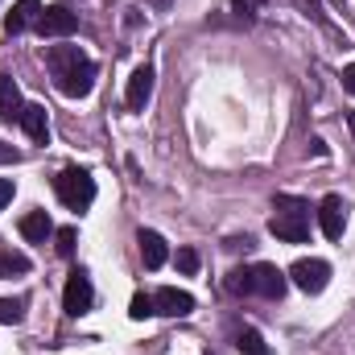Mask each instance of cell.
Wrapping results in <instances>:
<instances>
[{
  "label": "cell",
  "instance_id": "ffe728a7",
  "mask_svg": "<svg viewBox=\"0 0 355 355\" xmlns=\"http://www.w3.org/2000/svg\"><path fill=\"white\" fill-rule=\"evenodd\" d=\"M75 240H79L75 227H58V232H54V248H58V257L71 261V257H75Z\"/></svg>",
  "mask_w": 355,
  "mask_h": 355
},
{
  "label": "cell",
  "instance_id": "d4e9b609",
  "mask_svg": "<svg viewBox=\"0 0 355 355\" xmlns=\"http://www.w3.org/2000/svg\"><path fill=\"white\" fill-rule=\"evenodd\" d=\"M343 87L355 95V62H352V67H343Z\"/></svg>",
  "mask_w": 355,
  "mask_h": 355
},
{
  "label": "cell",
  "instance_id": "30bf717a",
  "mask_svg": "<svg viewBox=\"0 0 355 355\" xmlns=\"http://www.w3.org/2000/svg\"><path fill=\"white\" fill-rule=\"evenodd\" d=\"M37 17H42V0H17V4L4 12V33L17 37V33H25L29 25H37Z\"/></svg>",
  "mask_w": 355,
  "mask_h": 355
},
{
  "label": "cell",
  "instance_id": "7402d4cb",
  "mask_svg": "<svg viewBox=\"0 0 355 355\" xmlns=\"http://www.w3.org/2000/svg\"><path fill=\"white\" fill-rule=\"evenodd\" d=\"M174 265H178V272H186V277H194V272H198V252H194V248H178Z\"/></svg>",
  "mask_w": 355,
  "mask_h": 355
},
{
  "label": "cell",
  "instance_id": "3957f363",
  "mask_svg": "<svg viewBox=\"0 0 355 355\" xmlns=\"http://www.w3.org/2000/svg\"><path fill=\"white\" fill-rule=\"evenodd\" d=\"M54 190H58L62 207H71V211H87L95 202V178L87 170H79V166H67L62 174L54 178Z\"/></svg>",
  "mask_w": 355,
  "mask_h": 355
},
{
  "label": "cell",
  "instance_id": "7a4b0ae2",
  "mask_svg": "<svg viewBox=\"0 0 355 355\" xmlns=\"http://www.w3.org/2000/svg\"><path fill=\"white\" fill-rule=\"evenodd\" d=\"M268 232L285 244H306L310 240V202L297 198V194H277Z\"/></svg>",
  "mask_w": 355,
  "mask_h": 355
},
{
  "label": "cell",
  "instance_id": "484cf974",
  "mask_svg": "<svg viewBox=\"0 0 355 355\" xmlns=\"http://www.w3.org/2000/svg\"><path fill=\"white\" fill-rule=\"evenodd\" d=\"M347 120H352V132H355V112H352V116H347Z\"/></svg>",
  "mask_w": 355,
  "mask_h": 355
},
{
  "label": "cell",
  "instance_id": "52a82bcc",
  "mask_svg": "<svg viewBox=\"0 0 355 355\" xmlns=\"http://www.w3.org/2000/svg\"><path fill=\"white\" fill-rule=\"evenodd\" d=\"M318 223H322L327 240H343V232H347V202H343V194H327L318 202Z\"/></svg>",
  "mask_w": 355,
  "mask_h": 355
},
{
  "label": "cell",
  "instance_id": "2e32d148",
  "mask_svg": "<svg viewBox=\"0 0 355 355\" xmlns=\"http://www.w3.org/2000/svg\"><path fill=\"white\" fill-rule=\"evenodd\" d=\"M21 272H29V257L4 248V252H0V277H21Z\"/></svg>",
  "mask_w": 355,
  "mask_h": 355
},
{
  "label": "cell",
  "instance_id": "9a60e30c",
  "mask_svg": "<svg viewBox=\"0 0 355 355\" xmlns=\"http://www.w3.org/2000/svg\"><path fill=\"white\" fill-rule=\"evenodd\" d=\"M21 91H17V83H12V75H0V120H21Z\"/></svg>",
  "mask_w": 355,
  "mask_h": 355
},
{
  "label": "cell",
  "instance_id": "6da1fadb",
  "mask_svg": "<svg viewBox=\"0 0 355 355\" xmlns=\"http://www.w3.org/2000/svg\"><path fill=\"white\" fill-rule=\"evenodd\" d=\"M46 62H50V75H54V87L62 91L67 99H83L95 87V62L79 46H50L46 50Z\"/></svg>",
  "mask_w": 355,
  "mask_h": 355
},
{
  "label": "cell",
  "instance_id": "5b68a950",
  "mask_svg": "<svg viewBox=\"0 0 355 355\" xmlns=\"http://www.w3.org/2000/svg\"><path fill=\"white\" fill-rule=\"evenodd\" d=\"M91 302H95V289H91V277L83 268H75L71 277H67V289H62V310L71 314V318H79V314H87Z\"/></svg>",
  "mask_w": 355,
  "mask_h": 355
},
{
  "label": "cell",
  "instance_id": "8992f818",
  "mask_svg": "<svg viewBox=\"0 0 355 355\" xmlns=\"http://www.w3.org/2000/svg\"><path fill=\"white\" fill-rule=\"evenodd\" d=\"M33 29L42 37H71V33H79V17L67 4H50V8H42V17H37Z\"/></svg>",
  "mask_w": 355,
  "mask_h": 355
},
{
  "label": "cell",
  "instance_id": "9c48e42d",
  "mask_svg": "<svg viewBox=\"0 0 355 355\" xmlns=\"http://www.w3.org/2000/svg\"><path fill=\"white\" fill-rule=\"evenodd\" d=\"M153 99V67L145 62V67H137L132 71V79H128V91H124V103H128V112H145V103Z\"/></svg>",
  "mask_w": 355,
  "mask_h": 355
},
{
  "label": "cell",
  "instance_id": "5bb4252c",
  "mask_svg": "<svg viewBox=\"0 0 355 355\" xmlns=\"http://www.w3.org/2000/svg\"><path fill=\"white\" fill-rule=\"evenodd\" d=\"M21 236H25L29 244H46V240L54 236V223H50V215H46V211H29V215L21 219Z\"/></svg>",
  "mask_w": 355,
  "mask_h": 355
},
{
  "label": "cell",
  "instance_id": "8fae6325",
  "mask_svg": "<svg viewBox=\"0 0 355 355\" xmlns=\"http://www.w3.org/2000/svg\"><path fill=\"white\" fill-rule=\"evenodd\" d=\"M153 302H157V314H166V318H186V314L194 310V297H190L186 289H174V285L157 289Z\"/></svg>",
  "mask_w": 355,
  "mask_h": 355
},
{
  "label": "cell",
  "instance_id": "277c9868",
  "mask_svg": "<svg viewBox=\"0 0 355 355\" xmlns=\"http://www.w3.org/2000/svg\"><path fill=\"white\" fill-rule=\"evenodd\" d=\"M285 277H289L302 293H322V289L331 285V265H327V261H314V257H310V261H293Z\"/></svg>",
  "mask_w": 355,
  "mask_h": 355
},
{
  "label": "cell",
  "instance_id": "ba28073f",
  "mask_svg": "<svg viewBox=\"0 0 355 355\" xmlns=\"http://www.w3.org/2000/svg\"><path fill=\"white\" fill-rule=\"evenodd\" d=\"M252 293H261L268 302H281L285 297V285H289V277L281 272L277 265H252Z\"/></svg>",
  "mask_w": 355,
  "mask_h": 355
},
{
  "label": "cell",
  "instance_id": "7c38bea8",
  "mask_svg": "<svg viewBox=\"0 0 355 355\" xmlns=\"http://www.w3.org/2000/svg\"><path fill=\"white\" fill-rule=\"evenodd\" d=\"M17 124L29 132V141H37V145H46V141H50V120H46V107H42V103H25Z\"/></svg>",
  "mask_w": 355,
  "mask_h": 355
},
{
  "label": "cell",
  "instance_id": "4fadbf2b",
  "mask_svg": "<svg viewBox=\"0 0 355 355\" xmlns=\"http://www.w3.org/2000/svg\"><path fill=\"white\" fill-rule=\"evenodd\" d=\"M137 244H141V261H145V268H162L166 261H170V248H166V240L157 236V232H137Z\"/></svg>",
  "mask_w": 355,
  "mask_h": 355
},
{
  "label": "cell",
  "instance_id": "d6986e66",
  "mask_svg": "<svg viewBox=\"0 0 355 355\" xmlns=\"http://www.w3.org/2000/svg\"><path fill=\"white\" fill-rule=\"evenodd\" d=\"M153 314H157L153 293H137V297H132V306H128V318H137V322H141V318H153Z\"/></svg>",
  "mask_w": 355,
  "mask_h": 355
},
{
  "label": "cell",
  "instance_id": "e0dca14e",
  "mask_svg": "<svg viewBox=\"0 0 355 355\" xmlns=\"http://www.w3.org/2000/svg\"><path fill=\"white\" fill-rule=\"evenodd\" d=\"M236 347H240V355H272L268 352V343L261 339V331H240Z\"/></svg>",
  "mask_w": 355,
  "mask_h": 355
},
{
  "label": "cell",
  "instance_id": "ac0fdd59",
  "mask_svg": "<svg viewBox=\"0 0 355 355\" xmlns=\"http://www.w3.org/2000/svg\"><path fill=\"white\" fill-rule=\"evenodd\" d=\"M25 318V297H0V322L17 327Z\"/></svg>",
  "mask_w": 355,
  "mask_h": 355
},
{
  "label": "cell",
  "instance_id": "44dd1931",
  "mask_svg": "<svg viewBox=\"0 0 355 355\" xmlns=\"http://www.w3.org/2000/svg\"><path fill=\"white\" fill-rule=\"evenodd\" d=\"M227 289L232 293H252V272L248 268H232L227 272Z\"/></svg>",
  "mask_w": 355,
  "mask_h": 355
},
{
  "label": "cell",
  "instance_id": "cb8c5ba5",
  "mask_svg": "<svg viewBox=\"0 0 355 355\" xmlns=\"http://www.w3.org/2000/svg\"><path fill=\"white\" fill-rule=\"evenodd\" d=\"M12 194H17V186H12V178H0V211L12 202Z\"/></svg>",
  "mask_w": 355,
  "mask_h": 355
},
{
  "label": "cell",
  "instance_id": "603a6c76",
  "mask_svg": "<svg viewBox=\"0 0 355 355\" xmlns=\"http://www.w3.org/2000/svg\"><path fill=\"white\" fill-rule=\"evenodd\" d=\"M293 4H297V8H302L306 17H314V21H322V4H318V0H293Z\"/></svg>",
  "mask_w": 355,
  "mask_h": 355
}]
</instances>
